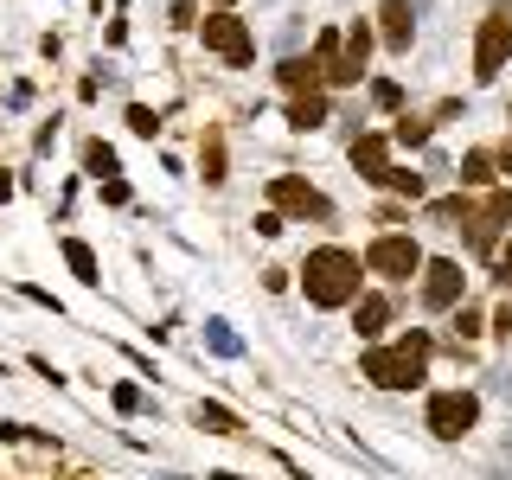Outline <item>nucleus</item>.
Wrapping results in <instances>:
<instances>
[{"label":"nucleus","instance_id":"24","mask_svg":"<svg viewBox=\"0 0 512 480\" xmlns=\"http://www.w3.org/2000/svg\"><path fill=\"white\" fill-rule=\"evenodd\" d=\"M455 333H461V340H480L487 327H480V314H474V308H461V314H455Z\"/></svg>","mask_w":512,"mask_h":480},{"label":"nucleus","instance_id":"1","mask_svg":"<svg viewBox=\"0 0 512 480\" xmlns=\"http://www.w3.org/2000/svg\"><path fill=\"white\" fill-rule=\"evenodd\" d=\"M429 218H442L448 231H468V250L474 256H493L500 250V231L512 224V192H487V199H468V192H455V199H436L429 205Z\"/></svg>","mask_w":512,"mask_h":480},{"label":"nucleus","instance_id":"20","mask_svg":"<svg viewBox=\"0 0 512 480\" xmlns=\"http://www.w3.org/2000/svg\"><path fill=\"white\" fill-rule=\"evenodd\" d=\"M84 167L96 180H116V148H109V141H84Z\"/></svg>","mask_w":512,"mask_h":480},{"label":"nucleus","instance_id":"15","mask_svg":"<svg viewBox=\"0 0 512 480\" xmlns=\"http://www.w3.org/2000/svg\"><path fill=\"white\" fill-rule=\"evenodd\" d=\"M199 167H205V186H224V128L199 135Z\"/></svg>","mask_w":512,"mask_h":480},{"label":"nucleus","instance_id":"13","mask_svg":"<svg viewBox=\"0 0 512 480\" xmlns=\"http://www.w3.org/2000/svg\"><path fill=\"white\" fill-rule=\"evenodd\" d=\"M276 84H282L288 96H320V90H327V71H320L314 58H288L282 71H276Z\"/></svg>","mask_w":512,"mask_h":480},{"label":"nucleus","instance_id":"25","mask_svg":"<svg viewBox=\"0 0 512 480\" xmlns=\"http://www.w3.org/2000/svg\"><path fill=\"white\" fill-rule=\"evenodd\" d=\"M116 410H122V416L141 410V391H135V384H116Z\"/></svg>","mask_w":512,"mask_h":480},{"label":"nucleus","instance_id":"16","mask_svg":"<svg viewBox=\"0 0 512 480\" xmlns=\"http://www.w3.org/2000/svg\"><path fill=\"white\" fill-rule=\"evenodd\" d=\"M64 263H71V276L84 282V288H96L103 276H96V250L84 244V237H64Z\"/></svg>","mask_w":512,"mask_h":480},{"label":"nucleus","instance_id":"3","mask_svg":"<svg viewBox=\"0 0 512 480\" xmlns=\"http://www.w3.org/2000/svg\"><path fill=\"white\" fill-rule=\"evenodd\" d=\"M429 352H436V346H429V333L410 327L397 346H372V352H365L359 372L372 378L378 391H416V384L429 378Z\"/></svg>","mask_w":512,"mask_h":480},{"label":"nucleus","instance_id":"7","mask_svg":"<svg viewBox=\"0 0 512 480\" xmlns=\"http://www.w3.org/2000/svg\"><path fill=\"white\" fill-rule=\"evenodd\" d=\"M474 423H480V397L474 391H436L429 397V429H436L442 442H461Z\"/></svg>","mask_w":512,"mask_h":480},{"label":"nucleus","instance_id":"12","mask_svg":"<svg viewBox=\"0 0 512 480\" xmlns=\"http://www.w3.org/2000/svg\"><path fill=\"white\" fill-rule=\"evenodd\" d=\"M378 32H384V45H391V52H410V32H416L410 0H384V7H378Z\"/></svg>","mask_w":512,"mask_h":480},{"label":"nucleus","instance_id":"9","mask_svg":"<svg viewBox=\"0 0 512 480\" xmlns=\"http://www.w3.org/2000/svg\"><path fill=\"white\" fill-rule=\"evenodd\" d=\"M423 308H461V263H448V256L423 263Z\"/></svg>","mask_w":512,"mask_h":480},{"label":"nucleus","instance_id":"31","mask_svg":"<svg viewBox=\"0 0 512 480\" xmlns=\"http://www.w3.org/2000/svg\"><path fill=\"white\" fill-rule=\"evenodd\" d=\"M224 7H231V0H224Z\"/></svg>","mask_w":512,"mask_h":480},{"label":"nucleus","instance_id":"27","mask_svg":"<svg viewBox=\"0 0 512 480\" xmlns=\"http://www.w3.org/2000/svg\"><path fill=\"white\" fill-rule=\"evenodd\" d=\"M256 231H263V237H282V212H276V205H269V212L256 218Z\"/></svg>","mask_w":512,"mask_h":480},{"label":"nucleus","instance_id":"11","mask_svg":"<svg viewBox=\"0 0 512 480\" xmlns=\"http://www.w3.org/2000/svg\"><path fill=\"white\" fill-rule=\"evenodd\" d=\"M352 167L372 186H384V173H391V135H359L352 141Z\"/></svg>","mask_w":512,"mask_h":480},{"label":"nucleus","instance_id":"23","mask_svg":"<svg viewBox=\"0 0 512 480\" xmlns=\"http://www.w3.org/2000/svg\"><path fill=\"white\" fill-rule=\"evenodd\" d=\"M128 128H135L141 141H154V135H160V116H154L148 103H128Z\"/></svg>","mask_w":512,"mask_h":480},{"label":"nucleus","instance_id":"8","mask_svg":"<svg viewBox=\"0 0 512 480\" xmlns=\"http://www.w3.org/2000/svg\"><path fill=\"white\" fill-rule=\"evenodd\" d=\"M269 205H276V212H295V218H333V199L314 192L308 180H295V173H276V180H269Z\"/></svg>","mask_w":512,"mask_h":480},{"label":"nucleus","instance_id":"21","mask_svg":"<svg viewBox=\"0 0 512 480\" xmlns=\"http://www.w3.org/2000/svg\"><path fill=\"white\" fill-rule=\"evenodd\" d=\"M429 135H436V122H423V116H404V122L391 128V141H397V148H423Z\"/></svg>","mask_w":512,"mask_h":480},{"label":"nucleus","instance_id":"2","mask_svg":"<svg viewBox=\"0 0 512 480\" xmlns=\"http://www.w3.org/2000/svg\"><path fill=\"white\" fill-rule=\"evenodd\" d=\"M359 269H365V256H352L340 244H320L301 263V288H308L314 308H352L359 301Z\"/></svg>","mask_w":512,"mask_h":480},{"label":"nucleus","instance_id":"18","mask_svg":"<svg viewBox=\"0 0 512 480\" xmlns=\"http://www.w3.org/2000/svg\"><path fill=\"white\" fill-rule=\"evenodd\" d=\"M192 423H199L205 436H244V423H237L224 404H199V410H192Z\"/></svg>","mask_w":512,"mask_h":480},{"label":"nucleus","instance_id":"5","mask_svg":"<svg viewBox=\"0 0 512 480\" xmlns=\"http://www.w3.org/2000/svg\"><path fill=\"white\" fill-rule=\"evenodd\" d=\"M365 269H372V276H384V282H410L416 269H423V250H416L410 231H384V237H372V244H365Z\"/></svg>","mask_w":512,"mask_h":480},{"label":"nucleus","instance_id":"17","mask_svg":"<svg viewBox=\"0 0 512 480\" xmlns=\"http://www.w3.org/2000/svg\"><path fill=\"white\" fill-rule=\"evenodd\" d=\"M320 122H327V90H320V96H295V103H288V128L308 135V128H320Z\"/></svg>","mask_w":512,"mask_h":480},{"label":"nucleus","instance_id":"26","mask_svg":"<svg viewBox=\"0 0 512 480\" xmlns=\"http://www.w3.org/2000/svg\"><path fill=\"white\" fill-rule=\"evenodd\" d=\"M493 276H500V282H512V244H500V250H493Z\"/></svg>","mask_w":512,"mask_h":480},{"label":"nucleus","instance_id":"10","mask_svg":"<svg viewBox=\"0 0 512 480\" xmlns=\"http://www.w3.org/2000/svg\"><path fill=\"white\" fill-rule=\"evenodd\" d=\"M365 58H372V26H346V52H340V64H333V77H327V84L333 90H346V84H359V77H365Z\"/></svg>","mask_w":512,"mask_h":480},{"label":"nucleus","instance_id":"4","mask_svg":"<svg viewBox=\"0 0 512 480\" xmlns=\"http://www.w3.org/2000/svg\"><path fill=\"white\" fill-rule=\"evenodd\" d=\"M506 58H512V7L500 0V7L480 13V32H474V77H480V84H493V77L506 71Z\"/></svg>","mask_w":512,"mask_h":480},{"label":"nucleus","instance_id":"29","mask_svg":"<svg viewBox=\"0 0 512 480\" xmlns=\"http://www.w3.org/2000/svg\"><path fill=\"white\" fill-rule=\"evenodd\" d=\"M493 160H500V173H512V141H506V148H493Z\"/></svg>","mask_w":512,"mask_h":480},{"label":"nucleus","instance_id":"22","mask_svg":"<svg viewBox=\"0 0 512 480\" xmlns=\"http://www.w3.org/2000/svg\"><path fill=\"white\" fill-rule=\"evenodd\" d=\"M384 186L404 192V199H423V173H410V167H391V173H384Z\"/></svg>","mask_w":512,"mask_h":480},{"label":"nucleus","instance_id":"14","mask_svg":"<svg viewBox=\"0 0 512 480\" xmlns=\"http://www.w3.org/2000/svg\"><path fill=\"white\" fill-rule=\"evenodd\" d=\"M352 308H359V314H352V327H359V340H378V333L391 327V295H359Z\"/></svg>","mask_w":512,"mask_h":480},{"label":"nucleus","instance_id":"30","mask_svg":"<svg viewBox=\"0 0 512 480\" xmlns=\"http://www.w3.org/2000/svg\"><path fill=\"white\" fill-rule=\"evenodd\" d=\"M506 122H512V103H506Z\"/></svg>","mask_w":512,"mask_h":480},{"label":"nucleus","instance_id":"6","mask_svg":"<svg viewBox=\"0 0 512 480\" xmlns=\"http://www.w3.org/2000/svg\"><path fill=\"white\" fill-rule=\"evenodd\" d=\"M199 39H205V52H218L224 64H237V71L256 58V39H250V26L237 20V13H205V20H199Z\"/></svg>","mask_w":512,"mask_h":480},{"label":"nucleus","instance_id":"28","mask_svg":"<svg viewBox=\"0 0 512 480\" xmlns=\"http://www.w3.org/2000/svg\"><path fill=\"white\" fill-rule=\"evenodd\" d=\"M493 333H500V340H512V308H500V314H493Z\"/></svg>","mask_w":512,"mask_h":480},{"label":"nucleus","instance_id":"19","mask_svg":"<svg viewBox=\"0 0 512 480\" xmlns=\"http://www.w3.org/2000/svg\"><path fill=\"white\" fill-rule=\"evenodd\" d=\"M493 167H500L493 148H474L468 160H461V186H493Z\"/></svg>","mask_w":512,"mask_h":480}]
</instances>
